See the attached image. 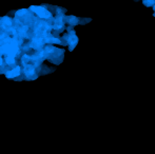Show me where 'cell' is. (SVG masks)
<instances>
[{
  "label": "cell",
  "mask_w": 155,
  "mask_h": 154,
  "mask_svg": "<svg viewBox=\"0 0 155 154\" xmlns=\"http://www.w3.org/2000/svg\"><path fill=\"white\" fill-rule=\"evenodd\" d=\"M143 4L145 6H153L155 4V0H143Z\"/></svg>",
  "instance_id": "obj_6"
},
{
  "label": "cell",
  "mask_w": 155,
  "mask_h": 154,
  "mask_svg": "<svg viewBox=\"0 0 155 154\" xmlns=\"http://www.w3.org/2000/svg\"><path fill=\"white\" fill-rule=\"evenodd\" d=\"M23 72H25V76L29 77V78H36V75H35V73H36V70H35V66H32V64H25V70H23Z\"/></svg>",
  "instance_id": "obj_2"
},
{
  "label": "cell",
  "mask_w": 155,
  "mask_h": 154,
  "mask_svg": "<svg viewBox=\"0 0 155 154\" xmlns=\"http://www.w3.org/2000/svg\"><path fill=\"white\" fill-rule=\"evenodd\" d=\"M79 19L78 17L70 15V16H64V22L69 25V27H74V25H79Z\"/></svg>",
  "instance_id": "obj_3"
},
{
  "label": "cell",
  "mask_w": 155,
  "mask_h": 154,
  "mask_svg": "<svg viewBox=\"0 0 155 154\" xmlns=\"http://www.w3.org/2000/svg\"><path fill=\"white\" fill-rule=\"evenodd\" d=\"M5 62L8 64V66H12V64H16V59H15V57H13V56H6Z\"/></svg>",
  "instance_id": "obj_5"
},
{
  "label": "cell",
  "mask_w": 155,
  "mask_h": 154,
  "mask_svg": "<svg viewBox=\"0 0 155 154\" xmlns=\"http://www.w3.org/2000/svg\"><path fill=\"white\" fill-rule=\"evenodd\" d=\"M2 64H3V60H2V58L0 57V67H2Z\"/></svg>",
  "instance_id": "obj_8"
},
{
  "label": "cell",
  "mask_w": 155,
  "mask_h": 154,
  "mask_svg": "<svg viewBox=\"0 0 155 154\" xmlns=\"http://www.w3.org/2000/svg\"><path fill=\"white\" fill-rule=\"evenodd\" d=\"M21 73V68L20 67H15L14 69H12L11 71H8V73H5V76L8 78H15L19 76Z\"/></svg>",
  "instance_id": "obj_4"
},
{
  "label": "cell",
  "mask_w": 155,
  "mask_h": 154,
  "mask_svg": "<svg viewBox=\"0 0 155 154\" xmlns=\"http://www.w3.org/2000/svg\"><path fill=\"white\" fill-rule=\"evenodd\" d=\"M91 19L90 18H80L79 19V25H86V23L90 22Z\"/></svg>",
  "instance_id": "obj_7"
},
{
  "label": "cell",
  "mask_w": 155,
  "mask_h": 154,
  "mask_svg": "<svg viewBox=\"0 0 155 154\" xmlns=\"http://www.w3.org/2000/svg\"><path fill=\"white\" fill-rule=\"evenodd\" d=\"M30 11H32L35 15L39 17L40 19H50L53 17V13L51 11L47 10L45 8V5L37 6V5H32L30 6Z\"/></svg>",
  "instance_id": "obj_1"
},
{
  "label": "cell",
  "mask_w": 155,
  "mask_h": 154,
  "mask_svg": "<svg viewBox=\"0 0 155 154\" xmlns=\"http://www.w3.org/2000/svg\"><path fill=\"white\" fill-rule=\"evenodd\" d=\"M154 17H155V13H154Z\"/></svg>",
  "instance_id": "obj_10"
},
{
  "label": "cell",
  "mask_w": 155,
  "mask_h": 154,
  "mask_svg": "<svg viewBox=\"0 0 155 154\" xmlns=\"http://www.w3.org/2000/svg\"><path fill=\"white\" fill-rule=\"evenodd\" d=\"M134 1H138V0H134Z\"/></svg>",
  "instance_id": "obj_9"
}]
</instances>
